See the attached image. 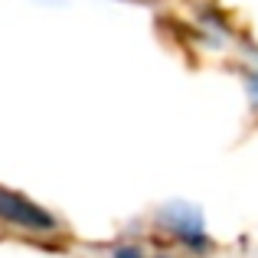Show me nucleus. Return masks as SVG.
Masks as SVG:
<instances>
[{"label":"nucleus","instance_id":"nucleus-1","mask_svg":"<svg viewBox=\"0 0 258 258\" xmlns=\"http://www.w3.org/2000/svg\"><path fill=\"white\" fill-rule=\"evenodd\" d=\"M0 222H7L13 229H23V232H36V235L59 232L56 216H49L43 206H36L26 196L4 189V186H0Z\"/></svg>","mask_w":258,"mask_h":258},{"label":"nucleus","instance_id":"nucleus-2","mask_svg":"<svg viewBox=\"0 0 258 258\" xmlns=\"http://www.w3.org/2000/svg\"><path fill=\"white\" fill-rule=\"evenodd\" d=\"M164 226L170 229V232L183 242V245H189V248H203V245H209L200 213H196V209H186L183 203H176V206H170V209L164 213Z\"/></svg>","mask_w":258,"mask_h":258},{"label":"nucleus","instance_id":"nucleus-3","mask_svg":"<svg viewBox=\"0 0 258 258\" xmlns=\"http://www.w3.org/2000/svg\"><path fill=\"white\" fill-rule=\"evenodd\" d=\"M114 258H144V255H141V248H134V245H121L118 252H114Z\"/></svg>","mask_w":258,"mask_h":258},{"label":"nucleus","instance_id":"nucleus-4","mask_svg":"<svg viewBox=\"0 0 258 258\" xmlns=\"http://www.w3.org/2000/svg\"><path fill=\"white\" fill-rule=\"evenodd\" d=\"M157 258H173V255H157Z\"/></svg>","mask_w":258,"mask_h":258}]
</instances>
